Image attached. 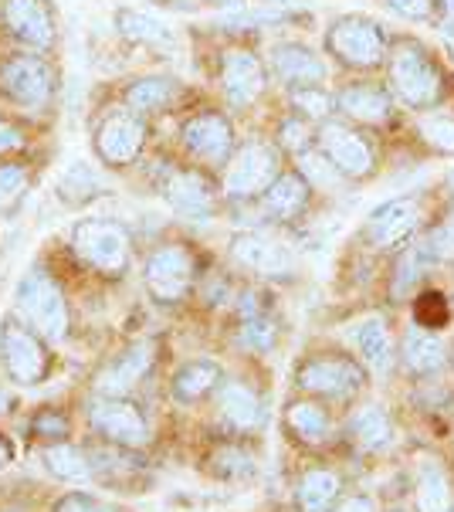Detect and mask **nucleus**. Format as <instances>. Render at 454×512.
<instances>
[{"label":"nucleus","instance_id":"nucleus-12","mask_svg":"<svg viewBox=\"0 0 454 512\" xmlns=\"http://www.w3.org/2000/svg\"><path fill=\"white\" fill-rule=\"evenodd\" d=\"M95 156L106 167H129L146 146V116H139L133 109H112L109 116H102V123L95 126Z\"/></svg>","mask_w":454,"mask_h":512},{"label":"nucleus","instance_id":"nucleus-28","mask_svg":"<svg viewBox=\"0 0 454 512\" xmlns=\"http://www.w3.org/2000/svg\"><path fill=\"white\" fill-rule=\"evenodd\" d=\"M417 506L421 512H451V479L434 455L417 462Z\"/></svg>","mask_w":454,"mask_h":512},{"label":"nucleus","instance_id":"nucleus-2","mask_svg":"<svg viewBox=\"0 0 454 512\" xmlns=\"http://www.w3.org/2000/svg\"><path fill=\"white\" fill-rule=\"evenodd\" d=\"M390 45H394V38L370 14H339L322 38L326 55L349 72H377L387 65Z\"/></svg>","mask_w":454,"mask_h":512},{"label":"nucleus","instance_id":"nucleus-31","mask_svg":"<svg viewBox=\"0 0 454 512\" xmlns=\"http://www.w3.org/2000/svg\"><path fill=\"white\" fill-rule=\"evenodd\" d=\"M295 170L309 180L312 190H322V194H336V190H343L349 184V180L333 167V160H329L319 146H309L305 153L295 156Z\"/></svg>","mask_w":454,"mask_h":512},{"label":"nucleus","instance_id":"nucleus-1","mask_svg":"<svg viewBox=\"0 0 454 512\" xmlns=\"http://www.w3.org/2000/svg\"><path fill=\"white\" fill-rule=\"evenodd\" d=\"M383 72H387V89L394 92L397 106L417 112V116L441 109L451 95L448 72L438 62V55L414 34H397Z\"/></svg>","mask_w":454,"mask_h":512},{"label":"nucleus","instance_id":"nucleus-10","mask_svg":"<svg viewBox=\"0 0 454 512\" xmlns=\"http://www.w3.org/2000/svg\"><path fill=\"white\" fill-rule=\"evenodd\" d=\"M41 340L45 336L21 326L17 319H4V329H0V363H4V373L14 384L31 387L48 377L51 353Z\"/></svg>","mask_w":454,"mask_h":512},{"label":"nucleus","instance_id":"nucleus-39","mask_svg":"<svg viewBox=\"0 0 454 512\" xmlns=\"http://www.w3.org/2000/svg\"><path fill=\"white\" fill-rule=\"evenodd\" d=\"M31 187V170L24 163H0V218L11 214Z\"/></svg>","mask_w":454,"mask_h":512},{"label":"nucleus","instance_id":"nucleus-8","mask_svg":"<svg viewBox=\"0 0 454 512\" xmlns=\"http://www.w3.org/2000/svg\"><path fill=\"white\" fill-rule=\"evenodd\" d=\"M424 224V201L417 194L404 197H390L373 207L363 221V238L366 245H373L377 251H394L404 248Z\"/></svg>","mask_w":454,"mask_h":512},{"label":"nucleus","instance_id":"nucleus-23","mask_svg":"<svg viewBox=\"0 0 454 512\" xmlns=\"http://www.w3.org/2000/svg\"><path fill=\"white\" fill-rule=\"evenodd\" d=\"M309 201H312V187L299 170H282L272 180V187L258 197L261 211H265L272 221H282V224L299 218L305 207H309Z\"/></svg>","mask_w":454,"mask_h":512},{"label":"nucleus","instance_id":"nucleus-42","mask_svg":"<svg viewBox=\"0 0 454 512\" xmlns=\"http://www.w3.org/2000/svg\"><path fill=\"white\" fill-rule=\"evenodd\" d=\"M55 512H112L106 502L92 499V496H82V492H72V496H65L55 506Z\"/></svg>","mask_w":454,"mask_h":512},{"label":"nucleus","instance_id":"nucleus-34","mask_svg":"<svg viewBox=\"0 0 454 512\" xmlns=\"http://www.w3.org/2000/svg\"><path fill=\"white\" fill-rule=\"evenodd\" d=\"M349 431H353L356 445L366 448V451H377L390 441V435H394V424H390L387 411L377 404L363 407L360 414L353 418V424H349Z\"/></svg>","mask_w":454,"mask_h":512},{"label":"nucleus","instance_id":"nucleus-6","mask_svg":"<svg viewBox=\"0 0 454 512\" xmlns=\"http://www.w3.org/2000/svg\"><path fill=\"white\" fill-rule=\"evenodd\" d=\"M0 95L28 112H45L55 99V72L45 55H4L0 58Z\"/></svg>","mask_w":454,"mask_h":512},{"label":"nucleus","instance_id":"nucleus-14","mask_svg":"<svg viewBox=\"0 0 454 512\" xmlns=\"http://www.w3.org/2000/svg\"><path fill=\"white\" fill-rule=\"evenodd\" d=\"M197 275V262L187 245H160L150 251L143 265V282L160 302H180L190 292Z\"/></svg>","mask_w":454,"mask_h":512},{"label":"nucleus","instance_id":"nucleus-29","mask_svg":"<svg viewBox=\"0 0 454 512\" xmlns=\"http://www.w3.org/2000/svg\"><path fill=\"white\" fill-rule=\"evenodd\" d=\"M414 133L421 146H427L431 153L438 156H454V112L448 109H431V112H421L414 123Z\"/></svg>","mask_w":454,"mask_h":512},{"label":"nucleus","instance_id":"nucleus-27","mask_svg":"<svg viewBox=\"0 0 454 512\" xmlns=\"http://www.w3.org/2000/svg\"><path fill=\"white\" fill-rule=\"evenodd\" d=\"M116 28L126 41H133V45H146V48H160V51H170L177 45V34L173 28H167L163 21H156V17L143 14V11H119L116 14Z\"/></svg>","mask_w":454,"mask_h":512},{"label":"nucleus","instance_id":"nucleus-43","mask_svg":"<svg viewBox=\"0 0 454 512\" xmlns=\"http://www.w3.org/2000/svg\"><path fill=\"white\" fill-rule=\"evenodd\" d=\"M217 462H221V468H224L227 475H244V472H251V458L244 455V451H238V448L217 451Z\"/></svg>","mask_w":454,"mask_h":512},{"label":"nucleus","instance_id":"nucleus-24","mask_svg":"<svg viewBox=\"0 0 454 512\" xmlns=\"http://www.w3.org/2000/svg\"><path fill=\"white\" fill-rule=\"evenodd\" d=\"M400 357L414 373H434L444 367L448 360V346H444L438 329H427V326H410L400 340Z\"/></svg>","mask_w":454,"mask_h":512},{"label":"nucleus","instance_id":"nucleus-9","mask_svg":"<svg viewBox=\"0 0 454 512\" xmlns=\"http://www.w3.org/2000/svg\"><path fill=\"white\" fill-rule=\"evenodd\" d=\"M217 82H221L227 106L251 109L261 95H265L268 82H272V72H268V62L258 51H251L244 45H231V48H224L221 65H217Z\"/></svg>","mask_w":454,"mask_h":512},{"label":"nucleus","instance_id":"nucleus-46","mask_svg":"<svg viewBox=\"0 0 454 512\" xmlns=\"http://www.w3.org/2000/svg\"><path fill=\"white\" fill-rule=\"evenodd\" d=\"M333 512H377V506H373V499H366V496H353V499H346L343 506H336Z\"/></svg>","mask_w":454,"mask_h":512},{"label":"nucleus","instance_id":"nucleus-30","mask_svg":"<svg viewBox=\"0 0 454 512\" xmlns=\"http://www.w3.org/2000/svg\"><path fill=\"white\" fill-rule=\"evenodd\" d=\"M221 384V367L214 360H190L187 367H180V373L173 377V394L180 401H200L211 390Z\"/></svg>","mask_w":454,"mask_h":512},{"label":"nucleus","instance_id":"nucleus-5","mask_svg":"<svg viewBox=\"0 0 454 512\" xmlns=\"http://www.w3.org/2000/svg\"><path fill=\"white\" fill-rule=\"evenodd\" d=\"M17 309L28 319L34 333H41L48 343H61L68 336V302L61 285L51 279L45 268L34 265L17 285Z\"/></svg>","mask_w":454,"mask_h":512},{"label":"nucleus","instance_id":"nucleus-19","mask_svg":"<svg viewBox=\"0 0 454 512\" xmlns=\"http://www.w3.org/2000/svg\"><path fill=\"white\" fill-rule=\"evenodd\" d=\"M0 21L14 41L28 45L31 51H51L58 41L55 14H51L48 0H4Z\"/></svg>","mask_w":454,"mask_h":512},{"label":"nucleus","instance_id":"nucleus-52","mask_svg":"<svg viewBox=\"0 0 454 512\" xmlns=\"http://www.w3.org/2000/svg\"><path fill=\"white\" fill-rule=\"evenodd\" d=\"M451 363H454V353H451Z\"/></svg>","mask_w":454,"mask_h":512},{"label":"nucleus","instance_id":"nucleus-15","mask_svg":"<svg viewBox=\"0 0 454 512\" xmlns=\"http://www.w3.org/2000/svg\"><path fill=\"white\" fill-rule=\"evenodd\" d=\"M268 72L285 92L292 89H312V85L329 82V62L322 51H316L305 41H278L268 51Z\"/></svg>","mask_w":454,"mask_h":512},{"label":"nucleus","instance_id":"nucleus-32","mask_svg":"<svg viewBox=\"0 0 454 512\" xmlns=\"http://www.w3.org/2000/svg\"><path fill=\"white\" fill-rule=\"evenodd\" d=\"M288 106L295 116L309 119L312 126H322L329 119H336V92H329L326 85H312V89H292L288 92Z\"/></svg>","mask_w":454,"mask_h":512},{"label":"nucleus","instance_id":"nucleus-11","mask_svg":"<svg viewBox=\"0 0 454 512\" xmlns=\"http://www.w3.org/2000/svg\"><path fill=\"white\" fill-rule=\"evenodd\" d=\"M180 140L187 146V153L194 156L204 167H224L231 160V153L238 150L234 140V123L217 109L194 112L190 119H183L180 126Z\"/></svg>","mask_w":454,"mask_h":512},{"label":"nucleus","instance_id":"nucleus-37","mask_svg":"<svg viewBox=\"0 0 454 512\" xmlns=\"http://www.w3.org/2000/svg\"><path fill=\"white\" fill-rule=\"evenodd\" d=\"M424 251L431 255V262H454V204L441 214L421 238Z\"/></svg>","mask_w":454,"mask_h":512},{"label":"nucleus","instance_id":"nucleus-26","mask_svg":"<svg viewBox=\"0 0 454 512\" xmlns=\"http://www.w3.org/2000/svg\"><path fill=\"white\" fill-rule=\"evenodd\" d=\"M180 92H183L180 78H173V75H143L126 89V106L133 112H139V116H150V112H160V109L173 106V99H177Z\"/></svg>","mask_w":454,"mask_h":512},{"label":"nucleus","instance_id":"nucleus-7","mask_svg":"<svg viewBox=\"0 0 454 512\" xmlns=\"http://www.w3.org/2000/svg\"><path fill=\"white\" fill-rule=\"evenodd\" d=\"M72 248H75V255L82 258L85 265L95 268V272L116 275V272H122V268L129 265L133 241H129V231L122 228L119 221L85 218V221L75 224Z\"/></svg>","mask_w":454,"mask_h":512},{"label":"nucleus","instance_id":"nucleus-4","mask_svg":"<svg viewBox=\"0 0 454 512\" xmlns=\"http://www.w3.org/2000/svg\"><path fill=\"white\" fill-rule=\"evenodd\" d=\"M316 146L333 160V167L343 173L349 184L373 180L380 170L377 146L363 133V126H353L346 119H329L316 129Z\"/></svg>","mask_w":454,"mask_h":512},{"label":"nucleus","instance_id":"nucleus-22","mask_svg":"<svg viewBox=\"0 0 454 512\" xmlns=\"http://www.w3.org/2000/svg\"><path fill=\"white\" fill-rule=\"evenodd\" d=\"M349 343L360 353L363 367L370 373H390L397 360V346L390 336V326L383 323V316H363L360 323H353L349 329Z\"/></svg>","mask_w":454,"mask_h":512},{"label":"nucleus","instance_id":"nucleus-3","mask_svg":"<svg viewBox=\"0 0 454 512\" xmlns=\"http://www.w3.org/2000/svg\"><path fill=\"white\" fill-rule=\"evenodd\" d=\"M282 173L278 146L265 140H248L231 153L221 173V194L227 201H258L272 180Z\"/></svg>","mask_w":454,"mask_h":512},{"label":"nucleus","instance_id":"nucleus-36","mask_svg":"<svg viewBox=\"0 0 454 512\" xmlns=\"http://www.w3.org/2000/svg\"><path fill=\"white\" fill-rule=\"evenodd\" d=\"M336 492H339L336 475L326 472V468H312V472H305L299 482V506L305 512H326L333 506Z\"/></svg>","mask_w":454,"mask_h":512},{"label":"nucleus","instance_id":"nucleus-21","mask_svg":"<svg viewBox=\"0 0 454 512\" xmlns=\"http://www.w3.org/2000/svg\"><path fill=\"white\" fill-rule=\"evenodd\" d=\"M153 357H156V346L150 340L133 343L126 353H119L116 360H109L106 367L99 370V377H95V390H99V394H106V397L129 394V390H133L139 380L150 373Z\"/></svg>","mask_w":454,"mask_h":512},{"label":"nucleus","instance_id":"nucleus-20","mask_svg":"<svg viewBox=\"0 0 454 512\" xmlns=\"http://www.w3.org/2000/svg\"><path fill=\"white\" fill-rule=\"evenodd\" d=\"M89 421L99 435H106L109 441H119V445L139 448L150 441L143 414H139L129 401H122V397H106V394L95 397L89 404Z\"/></svg>","mask_w":454,"mask_h":512},{"label":"nucleus","instance_id":"nucleus-18","mask_svg":"<svg viewBox=\"0 0 454 512\" xmlns=\"http://www.w3.org/2000/svg\"><path fill=\"white\" fill-rule=\"evenodd\" d=\"M160 194L183 218H211L217 207V187L207 173L190 167H170L160 177Z\"/></svg>","mask_w":454,"mask_h":512},{"label":"nucleus","instance_id":"nucleus-40","mask_svg":"<svg viewBox=\"0 0 454 512\" xmlns=\"http://www.w3.org/2000/svg\"><path fill=\"white\" fill-rule=\"evenodd\" d=\"M414 319H417V326H427V329L448 326L451 302L444 299L441 292H421V295H417V302H414Z\"/></svg>","mask_w":454,"mask_h":512},{"label":"nucleus","instance_id":"nucleus-16","mask_svg":"<svg viewBox=\"0 0 454 512\" xmlns=\"http://www.w3.org/2000/svg\"><path fill=\"white\" fill-rule=\"evenodd\" d=\"M231 258L248 272L265 275V279H285L295 272L292 245L268 231H238L231 238Z\"/></svg>","mask_w":454,"mask_h":512},{"label":"nucleus","instance_id":"nucleus-17","mask_svg":"<svg viewBox=\"0 0 454 512\" xmlns=\"http://www.w3.org/2000/svg\"><path fill=\"white\" fill-rule=\"evenodd\" d=\"M302 390L322 397H349L363 387L366 373L353 357L346 353H322V357H309L295 373Z\"/></svg>","mask_w":454,"mask_h":512},{"label":"nucleus","instance_id":"nucleus-45","mask_svg":"<svg viewBox=\"0 0 454 512\" xmlns=\"http://www.w3.org/2000/svg\"><path fill=\"white\" fill-rule=\"evenodd\" d=\"M438 4V28L454 38V0H434Z\"/></svg>","mask_w":454,"mask_h":512},{"label":"nucleus","instance_id":"nucleus-38","mask_svg":"<svg viewBox=\"0 0 454 512\" xmlns=\"http://www.w3.org/2000/svg\"><path fill=\"white\" fill-rule=\"evenodd\" d=\"M316 129L319 126H312L309 119H302V116H295L292 109H288V116L278 123V150H285V153H292V156H299L305 153L309 146H316Z\"/></svg>","mask_w":454,"mask_h":512},{"label":"nucleus","instance_id":"nucleus-41","mask_svg":"<svg viewBox=\"0 0 454 512\" xmlns=\"http://www.w3.org/2000/svg\"><path fill=\"white\" fill-rule=\"evenodd\" d=\"M383 4L407 24H438V4L434 0H383Z\"/></svg>","mask_w":454,"mask_h":512},{"label":"nucleus","instance_id":"nucleus-47","mask_svg":"<svg viewBox=\"0 0 454 512\" xmlns=\"http://www.w3.org/2000/svg\"><path fill=\"white\" fill-rule=\"evenodd\" d=\"M34 428H38V431H51V435H61V431H65V421L51 418V414H41V418L34 421Z\"/></svg>","mask_w":454,"mask_h":512},{"label":"nucleus","instance_id":"nucleus-33","mask_svg":"<svg viewBox=\"0 0 454 512\" xmlns=\"http://www.w3.org/2000/svg\"><path fill=\"white\" fill-rule=\"evenodd\" d=\"M285 421H288V428H292L295 435L305 441V445H322V441L329 438V431H333L329 414L322 411L319 404H312V401L292 404V407H288V414H285Z\"/></svg>","mask_w":454,"mask_h":512},{"label":"nucleus","instance_id":"nucleus-48","mask_svg":"<svg viewBox=\"0 0 454 512\" xmlns=\"http://www.w3.org/2000/svg\"><path fill=\"white\" fill-rule=\"evenodd\" d=\"M258 4H272V7H295V4H302V0H258Z\"/></svg>","mask_w":454,"mask_h":512},{"label":"nucleus","instance_id":"nucleus-51","mask_svg":"<svg viewBox=\"0 0 454 512\" xmlns=\"http://www.w3.org/2000/svg\"><path fill=\"white\" fill-rule=\"evenodd\" d=\"M451 187H454V173H451Z\"/></svg>","mask_w":454,"mask_h":512},{"label":"nucleus","instance_id":"nucleus-13","mask_svg":"<svg viewBox=\"0 0 454 512\" xmlns=\"http://www.w3.org/2000/svg\"><path fill=\"white\" fill-rule=\"evenodd\" d=\"M336 112L353 126L363 129H383L394 123L397 99L387 89V82H370V78H356L336 89Z\"/></svg>","mask_w":454,"mask_h":512},{"label":"nucleus","instance_id":"nucleus-50","mask_svg":"<svg viewBox=\"0 0 454 512\" xmlns=\"http://www.w3.org/2000/svg\"><path fill=\"white\" fill-rule=\"evenodd\" d=\"M7 411V394H4V387H0V414Z\"/></svg>","mask_w":454,"mask_h":512},{"label":"nucleus","instance_id":"nucleus-25","mask_svg":"<svg viewBox=\"0 0 454 512\" xmlns=\"http://www.w3.org/2000/svg\"><path fill=\"white\" fill-rule=\"evenodd\" d=\"M217 411L221 418L231 424L234 431H251L265 421V407H261V397L251 387L238 384V380H227L217 394Z\"/></svg>","mask_w":454,"mask_h":512},{"label":"nucleus","instance_id":"nucleus-49","mask_svg":"<svg viewBox=\"0 0 454 512\" xmlns=\"http://www.w3.org/2000/svg\"><path fill=\"white\" fill-rule=\"evenodd\" d=\"M4 462H11V448H7L4 438H0V465H4Z\"/></svg>","mask_w":454,"mask_h":512},{"label":"nucleus","instance_id":"nucleus-44","mask_svg":"<svg viewBox=\"0 0 454 512\" xmlns=\"http://www.w3.org/2000/svg\"><path fill=\"white\" fill-rule=\"evenodd\" d=\"M24 146V133L17 126H11L7 119H0V156L4 153H14Z\"/></svg>","mask_w":454,"mask_h":512},{"label":"nucleus","instance_id":"nucleus-35","mask_svg":"<svg viewBox=\"0 0 454 512\" xmlns=\"http://www.w3.org/2000/svg\"><path fill=\"white\" fill-rule=\"evenodd\" d=\"M41 462L48 465L51 475H58V479H65V482H85L92 475L89 455L72 445H48L41 451Z\"/></svg>","mask_w":454,"mask_h":512}]
</instances>
